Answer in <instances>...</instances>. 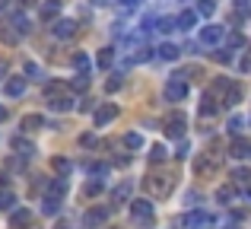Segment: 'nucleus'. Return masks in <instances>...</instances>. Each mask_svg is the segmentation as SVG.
<instances>
[{
	"mask_svg": "<svg viewBox=\"0 0 251 229\" xmlns=\"http://www.w3.org/2000/svg\"><path fill=\"white\" fill-rule=\"evenodd\" d=\"M175 181H178V175H172V172H150L147 178H143V191H147L150 198H169Z\"/></svg>",
	"mask_w": 251,
	"mask_h": 229,
	"instance_id": "f257e3e1",
	"label": "nucleus"
},
{
	"mask_svg": "<svg viewBox=\"0 0 251 229\" xmlns=\"http://www.w3.org/2000/svg\"><path fill=\"white\" fill-rule=\"evenodd\" d=\"M213 223H216L213 213H207V210H191V213H184V217L172 220V226H178V229H210Z\"/></svg>",
	"mask_w": 251,
	"mask_h": 229,
	"instance_id": "f03ea898",
	"label": "nucleus"
},
{
	"mask_svg": "<svg viewBox=\"0 0 251 229\" xmlns=\"http://www.w3.org/2000/svg\"><path fill=\"white\" fill-rule=\"evenodd\" d=\"M130 204V220H134L137 226H153V220H156V210H153V204H150V198H137V201H127Z\"/></svg>",
	"mask_w": 251,
	"mask_h": 229,
	"instance_id": "7ed1b4c3",
	"label": "nucleus"
},
{
	"mask_svg": "<svg viewBox=\"0 0 251 229\" xmlns=\"http://www.w3.org/2000/svg\"><path fill=\"white\" fill-rule=\"evenodd\" d=\"M108 217H111V207H92V210H86L83 226L86 229H99V226L108 223Z\"/></svg>",
	"mask_w": 251,
	"mask_h": 229,
	"instance_id": "20e7f679",
	"label": "nucleus"
},
{
	"mask_svg": "<svg viewBox=\"0 0 251 229\" xmlns=\"http://www.w3.org/2000/svg\"><path fill=\"white\" fill-rule=\"evenodd\" d=\"M118 112H121V108H118L115 102H102V105L92 112V121H96V127H105L108 121H115V118H118Z\"/></svg>",
	"mask_w": 251,
	"mask_h": 229,
	"instance_id": "39448f33",
	"label": "nucleus"
},
{
	"mask_svg": "<svg viewBox=\"0 0 251 229\" xmlns=\"http://www.w3.org/2000/svg\"><path fill=\"white\" fill-rule=\"evenodd\" d=\"M194 172L201 175V178H207V175H213L216 172V150L213 153H201L194 159Z\"/></svg>",
	"mask_w": 251,
	"mask_h": 229,
	"instance_id": "423d86ee",
	"label": "nucleus"
},
{
	"mask_svg": "<svg viewBox=\"0 0 251 229\" xmlns=\"http://www.w3.org/2000/svg\"><path fill=\"white\" fill-rule=\"evenodd\" d=\"M223 38H226V29H223V25H203V29L197 32V42L201 45H220Z\"/></svg>",
	"mask_w": 251,
	"mask_h": 229,
	"instance_id": "0eeeda50",
	"label": "nucleus"
},
{
	"mask_svg": "<svg viewBox=\"0 0 251 229\" xmlns=\"http://www.w3.org/2000/svg\"><path fill=\"white\" fill-rule=\"evenodd\" d=\"M184 96H188V83H184L181 76H172V80L166 83V99L178 102V99H184Z\"/></svg>",
	"mask_w": 251,
	"mask_h": 229,
	"instance_id": "6e6552de",
	"label": "nucleus"
},
{
	"mask_svg": "<svg viewBox=\"0 0 251 229\" xmlns=\"http://www.w3.org/2000/svg\"><path fill=\"white\" fill-rule=\"evenodd\" d=\"M166 134L172 137V140H181V137H184V115L181 112H175L166 121Z\"/></svg>",
	"mask_w": 251,
	"mask_h": 229,
	"instance_id": "1a4fd4ad",
	"label": "nucleus"
},
{
	"mask_svg": "<svg viewBox=\"0 0 251 229\" xmlns=\"http://www.w3.org/2000/svg\"><path fill=\"white\" fill-rule=\"evenodd\" d=\"M229 156H232V159H245V156H251V143L245 140V137H232V143H229Z\"/></svg>",
	"mask_w": 251,
	"mask_h": 229,
	"instance_id": "9d476101",
	"label": "nucleus"
},
{
	"mask_svg": "<svg viewBox=\"0 0 251 229\" xmlns=\"http://www.w3.org/2000/svg\"><path fill=\"white\" fill-rule=\"evenodd\" d=\"M51 32H54V38H74L76 23H74V19H57V23L51 25Z\"/></svg>",
	"mask_w": 251,
	"mask_h": 229,
	"instance_id": "9b49d317",
	"label": "nucleus"
},
{
	"mask_svg": "<svg viewBox=\"0 0 251 229\" xmlns=\"http://www.w3.org/2000/svg\"><path fill=\"white\" fill-rule=\"evenodd\" d=\"M130 191H134V185H130V181H121V185L111 191V204H115V207L127 204V201H130Z\"/></svg>",
	"mask_w": 251,
	"mask_h": 229,
	"instance_id": "f8f14e48",
	"label": "nucleus"
},
{
	"mask_svg": "<svg viewBox=\"0 0 251 229\" xmlns=\"http://www.w3.org/2000/svg\"><path fill=\"white\" fill-rule=\"evenodd\" d=\"M45 194H48V198H57V201H61L64 194H67V178H64V175L51 178V181H48V191H45Z\"/></svg>",
	"mask_w": 251,
	"mask_h": 229,
	"instance_id": "ddd939ff",
	"label": "nucleus"
},
{
	"mask_svg": "<svg viewBox=\"0 0 251 229\" xmlns=\"http://www.w3.org/2000/svg\"><path fill=\"white\" fill-rule=\"evenodd\" d=\"M3 93L10 96V99H19V96L25 93V80H23V76H10L6 86H3Z\"/></svg>",
	"mask_w": 251,
	"mask_h": 229,
	"instance_id": "4468645a",
	"label": "nucleus"
},
{
	"mask_svg": "<svg viewBox=\"0 0 251 229\" xmlns=\"http://www.w3.org/2000/svg\"><path fill=\"white\" fill-rule=\"evenodd\" d=\"M102 191H105V181H102V178H96V175H92V178H89V181L83 185V198H86V201L99 198Z\"/></svg>",
	"mask_w": 251,
	"mask_h": 229,
	"instance_id": "2eb2a0df",
	"label": "nucleus"
},
{
	"mask_svg": "<svg viewBox=\"0 0 251 229\" xmlns=\"http://www.w3.org/2000/svg\"><path fill=\"white\" fill-rule=\"evenodd\" d=\"M239 102H242V86H239V83H229L226 93H223V105L232 108V105H239Z\"/></svg>",
	"mask_w": 251,
	"mask_h": 229,
	"instance_id": "dca6fc26",
	"label": "nucleus"
},
{
	"mask_svg": "<svg viewBox=\"0 0 251 229\" xmlns=\"http://www.w3.org/2000/svg\"><path fill=\"white\" fill-rule=\"evenodd\" d=\"M48 108L51 112H70V108H74V99H70V96H51Z\"/></svg>",
	"mask_w": 251,
	"mask_h": 229,
	"instance_id": "f3484780",
	"label": "nucleus"
},
{
	"mask_svg": "<svg viewBox=\"0 0 251 229\" xmlns=\"http://www.w3.org/2000/svg\"><path fill=\"white\" fill-rule=\"evenodd\" d=\"M216 112H220L216 99H213V96H203V102H201V108H197V115H201V118H213Z\"/></svg>",
	"mask_w": 251,
	"mask_h": 229,
	"instance_id": "a211bd4d",
	"label": "nucleus"
},
{
	"mask_svg": "<svg viewBox=\"0 0 251 229\" xmlns=\"http://www.w3.org/2000/svg\"><path fill=\"white\" fill-rule=\"evenodd\" d=\"M51 169H54L57 175H70L74 172V162H70L67 156H54V159H51Z\"/></svg>",
	"mask_w": 251,
	"mask_h": 229,
	"instance_id": "6ab92c4d",
	"label": "nucleus"
},
{
	"mask_svg": "<svg viewBox=\"0 0 251 229\" xmlns=\"http://www.w3.org/2000/svg\"><path fill=\"white\" fill-rule=\"evenodd\" d=\"M61 16V0H48V3H42V19L48 23V19H57Z\"/></svg>",
	"mask_w": 251,
	"mask_h": 229,
	"instance_id": "aec40b11",
	"label": "nucleus"
},
{
	"mask_svg": "<svg viewBox=\"0 0 251 229\" xmlns=\"http://www.w3.org/2000/svg\"><path fill=\"white\" fill-rule=\"evenodd\" d=\"M42 213H45V217H57V213H61V201H57V198H48V194H45V201H42Z\"/></svg>",
	"mask_w": 251,
	"mask_h": 229,
	"instance_id": "412c9836",
	"label": "nucleus"
},
{
	"mask_svg": "<svg viewBox=\"0 0 251 229\" xmlns=\"http://www.w3.org/2000/svg\"><path fill=\"white\" fill-rule=\"evenodd\" d=\"M10 223H13V229H16V226H29L32 223V213L25 210V207H23V210H13L10 213Z\"/></svg>",
	"mask_w": 251,
	"mask_h": 229,
	"instance_id": "4be33fe9",
	"label": "nucleus"
},
{
	"mask_svg": "<svg viewBox=\"0 0 251 229\" xmlns=\"http://www.w3.org/2000/svg\"><path fill=\"white\" fill-rule=\"evenodd\" d=\"M13 150H16L19 156H25V159H29V156L35 153V147H32L29 140H23V137H13Z\"/></svg>",
	"mask_w": 251,
	"mask_h": 229,
	"instance_id": "5701e85b",
	"label": "nucleus"
},
{
	"mask_svg": "<svg viewBox=\"0 0 251 229\" xmlns=\"http://www.w3.org/2000/svg\"><path fill=\"white\" fill-rule=\"evenodd\" d=\"M96 64L102 70H108L111 64H115V48H102V51H99V57H96Z\"/></svg>",
	"mask_w": 251,
	"mask_h": 229,
	"instance_id": "b1692460",
	"label": "nucleus"
},
{
	"mask_svg": "<svg viewBox=\"0 0 251 229\" xmlns=\"http://www.w3.org/2000/svg\"><path fill=\"white\" fill-rule=\"evenodd\" d=\"M178 54H181V48H178V45H172V42H166L159 48V57H162V61H178Z\"/></svg>",
	"mask_w": 251,
	"mask_h": 229,
	"instance_id": "393cba45",
	"label": "nucleus"
},
{
	"mask_svg": "<svg viewBox=\"0 0 251 229\" xmlns=\"http://www.w3.org/2000/svg\"><path fill=\"white\" fill-rule=\"evenodd\" d=\"M175 23H178V29H194V23H197V13H194V10H184L181 16L175 19Z\"/></svg>",
	"mask_w": 251,
	"mask_h": 229,
	"instance_id": "a878e982",
	"label": "nucleus"
},
{
	"mask_svg": "<svg viewBox=\"0 0 251 229\" xmlns=\"http://www.w3.org/2000/svg\"><path fill=\"white\" fill-rule=\"evenodd\" d=\"M38 127H45V118L42 115H25L23 118V130H38Z\"/></svg>",
	"mask_w": 251,
	"mask_h": 229,
	"instance_id": "bb28decb",
	"label": "nucleus"
},
{
	"mask_svg": "<svg viewBox=\"0 0 251 229\" xmlns=\"http://www.w3.org/2000/svg\"><path fill=\"white\" fill-rule=\"evenodd\" d=\"M166 147H162V143H156V147H150V162H153V166H159V162H166Z\"/></svg>",
	"mask_w": 251,
	"mask_h": 229,
	"instance_id": "cd10ccee",
	"label": "nucleus"
},
{
	"mask_svg": "<svg viewBox=\"0 0 251 229\" xmlns=\"http://www.w3.org/2000/svg\"><path fill=\"white\" fill-rule=\"evenodd\" d=\"M216 201H220V204H232V201H235V188L232 185H223L220 191H216Z\"/></svg>",
	"mask_w": 251,
	"mask_h": 229,
	"instance_id": "c85d7f7f",
	"label": "nucleus"
},
{
	"mask_svg": "<svg viewBox=\"0 0 251 229\" xmlns=\"http://www.w3.org/2000/svg\"><path fill=\"white\" fill-rule=\"evenodd\" d=\"M13 204H16V194H13L10 188H3V191H0V210H13Z\"/></svg>",
	"mask_w": 251,
	"mask_h": 229,
	"instance_id": "c756f323",
	"label": "nucleus"
},
{
	"mask_svg": "<svg viewBox=\"0 0 251 229\" xmlns=\"http://www.w3.org/2000/svg\"><path fill=\"white\" fill-rule=\"evenodd\" d=\"M197 13H201V16H213L216 13V0H197Z\"/></svg>",
	"mask_w": 251,
	"mask_h": 229,
	"instance_id": "7c9ffc66",
	"label": "nucleus"
},
{
	"mask_svg": "<svg viewBox=\"0 0 251 229\" xmlns=\"http://www.w3.org/2000/svg\"><path fill=\"white\" fill-rule=\"evenodd\" d=\"M124 147H127V150H140L143 147V137L130 130V134H124Z\"/></svg>",
	"mask_w": 251,
	"mask_h": 229,
	"instance_id": "2f4dec72",
	"label": "nucleus"
},
{
	"mask_svg": "<svg viewBox=\"0 0 251 229\" xmlns=\"http://www.w3.org/2000/svg\"><path fill=\"white\" fill-rule=\"evenodd\" d=\"M121 86H124V76L121 74H111L108 80H105V89H108V93H118Z\"/></svg>",
	"mask_w": 251,
	"mask_h": 229,
	"instance_id": "473e14b6",
	"label": "nucleus"
},
{
	"mask_svg": "<svg viewBox=\"0 0 251 229\" xmlns=\"http://www.w3.org/2000/svg\"><path fill=\"white\" fill-rule=\"evenodd\" d=\"M74 67L80 70V74H89V57H86L83 51H76V54H74Z\"/></svg>",
	"mask_w": 251,
	"mask_h": 229,
	"instance_id": "72a5a7b5",
	"label": "nucleus"
},
{
	"mask_svg": "<svg viewBox=\"0 0 251 229\" xmlns=\"http://www.w3.org/2000/svg\"><path fill=\"white\" fill-rule=\"evenodd\" d=\"M232 178H235V185H248V181H251V169H245V166H242V169H235V172H232Z\"/></svg>",
	"mask_w": 251,
	"mask_h": 229,
	"instance_id": "f704fd0d",
	"label": "nucleus"
},
{
	"mask_svg": "<svg viewBox=\"0 0 251 229\" xmlns=\"http://www.w3.org/2000/svg\"><path fill=\"white\" fill-rule=\"evenodd\" d=\"M0 42H6V45H16V32H13L10 25H0Z\"/></svg>",
	"mask_w": 251,
	"mask_h": 229,
	"instance_id": "c9c22d12",
	"label": "nucleus"
},
{
	"mask_svg": "<svg viewBox=\"0 0 251 229\" xmlns=\"http://www.w3.org/2000/svg\"><path fill=\"white\" fill-rule=\"evenodd\" d=\"M242 127H245V118H239V115H235L232 121H229V134H232V137H239V134H242Z\"/></svg>",
	"mask_w": 251,
	"mask_h": 229,
	"instance_id": "e433bc0d",
	"label": "nucleus"
},
{
	"mask_svg": "<svg viewBox=\"0 0 251 229\" xmlns=\"http://www.w3.org/2000/svg\"><path fill=\"white\" fill-rule=\"evenodd\" d=\"M23 70H25V74H29V80H42V70H38V64L25 61V64H23Z\"/></svg>",
	"mask_w": 251,
	"mask_h": 229,
	"instance_id": "4c0bfd02",
	"label": "nucleus"
},
{
	"mask_svg": "<svg viewBox=\"0 0 251 229\" xmlns=\"http://www.w3.org/2000/svg\"><path fill=\"white\" fill-rule=\"evenodd\" d=\"M13 29H16V32H23V35H25V32H29V19H25V16H16V19H13Z\"/></svg>",
	"mask_w": 251,
	"mask_h": 229,
	"instance_id": "58836bf2",
	"label": "nucleus"
},
{
	"mask_svg": "<svg viewBox=\"0 0 251 229\" xmlns=\"http://www.w3.org/2000/svg\"><path fill=\"white\" fill-rule=\"evenodd\" d=\"M156 23H159V29H162V32H172V29H175V25H178V23H175V16H166V19H156Z\"/></svg>",
	"mask_w": 251,
	"mask_h": 229,
	"instance_id": "ea45409f",
	"label": "nucleus"
},
{
	"mask_svg": "<svg viewBox=\"0 0 251 229\" xmlns=\"http://www.w3.org/2000/svg\"><path fill=\"white\" fill-rule=\"evenodd\" d=\"M242 45H245V38H242V35H229L226 38V48H242Z\"/></svg>",
	"mask_w": 251,
	"mask_h": 229,
	"instance_id": "a19ab883",
	"label": "nucleus"
},
{
	"mask_svg": "<svg viewBox=\"0 0 251 229\" xmlns=\"http://www.w3.org/2000/svg\"><path fill=\"white\" fill-rule=\"evenodd\" d=\"M213 57H216V61H223V64H229V61H232V51H213Z\"/></svg>",
	"mask_w": 251,
	"mask_h": 229,
	"instance_id": "79ce46f5",
	"label": "nucleus"
},
{
	"mask_svg": "<svg viewBox=\"0 0 251 229\" xmlns=\"http://www.w3.org/2000/svg\"><path fill=\"white\" fill-rule=\"evenodd\" d=\"M80 143H83V147H96V134H83Z\"/></svg>",
	"mask_w": 251,
	"mask_h": 229,
	"instance_id": "37998d69",
	"label": "nucleus"
},
{
	"mask_svg": "<svg viewBox=\"0 0 251 229\" xmlns=\"http://www.w3.org/2000/svg\"><path fill=\"white\" fill-rule=\"evenodd\" d=\"M118 3H121L124 10H134V6H140V0H118Z\"/></svg>",
	"mask_w": 251,
	"mask_h": 229,
	"instance_id": "c03bdc74",
	"label": "nucleus"
},
{
	"mask_svg": "<svg viewBox=\"0 0 251 229\" xmlns=\"http://www.w3.org/2000/svg\"><path fill=\"white\" fill-rule=\"evenodd\" d=\"M0 80H6V61H0Z\"/></svg>",
	"mask_w": 251,
	"mask_h": 229,
	"instance_id": "a18cd8bd",
	"label": "nucleus"
},
{
	"mask_svg": "<svg viewBox=\"0 0 251 229\" xmlns=\"http://www.w3.org/2000/svg\"><path fill=\"white\" fill-rule=\"evenodd\" d=\"M92 3H96V6H102V3H108V0H92Z\"/></svg>",
	"mask_w": 251,
	"mask_h": 229,
	"instance_id": "49530a36",
	"label": "nucleus"
},
{
	"mask_svg": "<svg viewBox=\"0 0 251 229\" xmlns=\"http://www.w3.org/2000/svg\"><path fill=\"white\" fill-rule=\"evenodd\" d=\"M6 3H10V0H0V10H6Z\"/></svg>",
	"mask_w": 251,
	"mask_h": 229,
	"instance_id": "de8ad7c7",
	"label": "nucleus"
},
{
	"mask_svg": "<svg viewBox=\"0 0 251 229\" xmlns=\"http://www.w3.org/2000/svg\"><path fill=\"white\" fill-rule=\"evenodd\" d=\"M3 118H6V108H0V121H3Z\"/></svg>",
	"mask_w": 251,
	"mask_h": 229,
	"instance_id": "09e8293b",
	"label": "nucleus"
},
{
	"mask_svg": "<svg viewBox=\"0 0 251 229\" xmlns=\"http://www.w3.org/2000/svg\"><path fill=\"white\" fill-rule=\"evenodd\" d=\"M57 229H70V226H67V223H57Z\"/></svg>",
	"mask_w": 251,
	"mask_h": 229,
	"instance_id": "8fccbe9b",
	"label": "nucleus"
},
{
	"mask_svg": "<svg viewBox=\"0 0 251 229\" xmlns=\"http://www.w3.org/2000/svg\"><path fill=\"white\" fill-rule=\"evenodd\" d=\"M108 229H121V226H108Z\"/></svg>",
	"mask_w": 251,
	"mask_h": 229,
	"instance_id": "3c124183",
	"label": "nucleus"
}]
</instances>
